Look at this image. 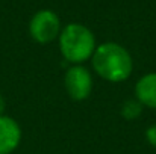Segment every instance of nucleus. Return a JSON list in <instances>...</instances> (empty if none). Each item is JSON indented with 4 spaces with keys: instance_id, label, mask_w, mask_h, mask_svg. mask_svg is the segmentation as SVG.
Here are the masks:
<instances>
[{
    "instance_id": "obj_1",
    "label": "nucleus",
    "mask_w": 156,
    "mask_h": 154,
    "mask_svg": "<svg viewBox=\"0 0 156 154\" xmlns=\"http://www.w3.org/2000/svg\"><path fill=\"white\" fill-rule=\"evenodd\" d=\"M94 71L111 83H120L130 77L133 60L130 53L117 43H103L96 47L91 57Z\"/></svg>"
},
{
    "instance_id": "obj_2",
    "label": "nucleus",
    "mask_w": 156,
    "mask_h": 154,
    "mask_svg": "<svg viewBox=\"0 0 156 154\" xmlns=\"http://www.w3.org/2000/svg\"><path fill=\"white\" fill-rule=\"evenodd\" d=\"M59 50L62 57L74 65H82L96 51V36L83 24L70 23L59 33Z\"/></svg>"
},
{
    "instance_id": "obj_3",
    "label": "nucleus",
    "mask_w": 156,
    "mask_h": 154,
    "mask_svg": "<svg viewBox=\"0 0 156 154\" xmlns=\"http://www.w3.org/2000/svg\"><path fill=\"white\" fill-rule=\"evenodd\" d=\"M61 20L56 12L50 9L38 11L29 23V33L34 41L40 44H49L61 33Z\"/></svg>"
},
{
    "instance_id": "obj_4",
    "label": "nucleus",
    "mask_w": 156,
    "mask_h": 154,
    "mask_svg": "<svg viewBox=\"0 0 156 154\" xmlns=\"http://www.w3.org/2000/svg\"><path fill=\"white\" fill-rule=\"evenodd\" d=\"M64 85L70 98L76 101L87 100L93 92V74L83 65H73L65 73Z\"/></svg>"
},
{
    "instance_id": "obj_5",
    "label": "nucleus",
    "mask_w": 156,
    "mask_h": 154,
    "mask_svg": "<svg viewBox=\"0 0 156 154\" xmlns=\"http://www.w3.org/2000/svg\"><path fill=\"white\" fill-rule=\"evenodd\" d=\"M21 142L20 124L8 115L0 116V154H12Z\"/></svg>"
},
{
    "instance_id": "obj_6",
    "label": "nucleus",
    "mask_w": 156,
    "mask_h": 154,
    "mask_svg": "<svg viewBox=\"0 0 156 154\" xmlns=\"http://www.w3.org/2000/svg\"><path fill=\"white\" fill-rule=\"evenodd\" d=\"M135 98L144 107L156 109V73L144 74L136 82Z\"/></svg>"
},
{
    "instance_id": "obj_7",
    "label": "nucleus",
    "mask_w": 156,
    "mask_h": 154,
    "mask_svg": "<svg viewBox=\"0 0 156 154\" xmlns=\"http://www.w3.org/2000/svg\"><path fill=\"white\" fill-rule=\"evenodd\" d=\"M143 107H144V106L138 101L136 98H133V100H126V101L123 103L121 109H120V113H121V116H123L124 119H127V121H135V119H138L140 115L143 113Z\"/></svg>"
},
{
    "instance_id": "obj_8",
    "label": "nucleus",
    "mask_w": 156,
    "mask_h": 154,
    "mask_svg": "<svg viewBox=\"0 0 156 154\" xmlns=\"http://www.w3.org/2000/svg\"><path fill=\"white\" fill-rule=\"evenodd\" d=\"M146 139H147V142H149L152 147L156 148V124L150 125V127L146 130Z\"/></svg>"
},
{
    "instance_id": "obj_9",
    "label": "nucleus",
    "mask_w": 156,
    "mask_h": 154,
    "mask_svg": "<svg viewBox=\"0 0 156 154\" xmlns=\"http://www.w3.org/2000/svg\"><path fill=\"white\" fill-rule=\"evenodd\" d=\"M5 106H6V104H5V98H3V95L0 94V116L5 115Z\"/></svg>"
}]
</instances>
